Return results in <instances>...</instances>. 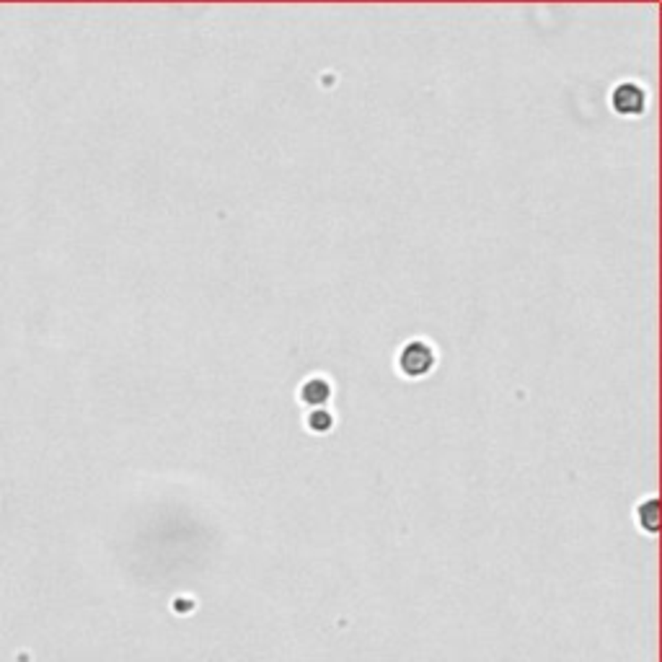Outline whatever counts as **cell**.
I'll list each match as a JSON object with an SVG mask.
<instances>
[{
    "mask_svg": "<svg viewBox=\"0 0 662 662\" xmlns=\"http://www.w3.org/2000/svg\"><path fill=\"white\" fill-rule=\"evenodd\" d=\"M329 396H331V389H329V383H326V381H321V378H311V381H305V383H303V389H300V399H303L305 404H311V407H321V404H326V401H329Z\"/></svg>",
    "mask_w": 662,
    "mask_h": 662,
    "instance_id": "cell-3",
    "label": "cell"
},
{
    "mask_svg": "<svg viewBox=\"0 0 662 662\" xmlns=\"http://www.w3.org/2000/svg\"><path fill=\"white\" fill-rule=\"evenodd\" d=\"M611 104H614V112H618V115H641L644 112V104H647V91L641 89L640 83H634V81L618 83L614 93H611Z\"/></svg>",
    "mask_w": 662,
    "mask_h": 662,
    "instance_id": "cell-2",
    "label": "cell"
},
{
    "mask_svg": "<svg viewBox=\"0 0 662 662\" xmlns=\"http://www.w3.org/2000/svg\"><path fill=\"white\" fill-rule=\"evenodd\" d=\"M331 425H334V417H331L329 411L319 409L308 417V427H311L314 433H329V430H331Z\"/></svg>",
    "mask_w": 662,
    "mask_h": 662,
    "instance_id": "cell-4",
    "label": "cell"
},
{
    "mask_svg": "<svg viewBox=\"0 0 662 662\" xmlns=\"http://www.w3.org/2000/svg\"><path fill=\"white\" fill-rule=\"evenodd\" d=\"M434 365V352L427 342H409L399 355V367L409 378L427 375Z\"/></svg>",
    "mask_w": 662,
    "mask_h": 662,
    "instance_id": "cell-1",
    "label": "cell"
}]
</instances>
